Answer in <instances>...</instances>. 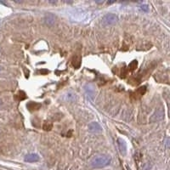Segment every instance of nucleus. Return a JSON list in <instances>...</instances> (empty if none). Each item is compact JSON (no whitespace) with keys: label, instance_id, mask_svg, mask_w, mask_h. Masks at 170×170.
I'll use <instances>...</instances> for the list:
<instances>
[{"label":"nucleus","instance_id":"nucleus-3","mask_svg":"<svg viewBox=\"0 0 170 170\" xmlns=\"http://www.w3.org/2000/svg\"><path fill=\"white\" fill-rule=\"evenodd\" d=\"M164 117V110L163 108H158L154 113L152 114V116L150 118V122L151 123H156L158 121L163 120Z\"/></svg>","mask_w":170,"mask_h":170},{"label":"nucleus","instance_id":"nucleus-14","mask_svg":"<svg viewBox=\"0 0 170 170\" xmlns=\"http://www.w3.org/2000/svg\"><path fill=\"white\" fill-rule=\"evenodd\" d=\"M140 8L141 10H143V11H145V12L149 11V6L146 5V4H142V5L140 6Z\"/></svg>","mask_w":170,"mask_h":170},{"label":"nucleus","instance_id":"nucleus-4","mask_svg":"<svg viewBox=\"0 0 170 170\" xmlns=\"http://www.w3.org/2000/svg\"><path fill=\"white\" fill-rule=\"evenodd\" d=\"M89 130L92 133H99L102 131L101 126L97 122H92L89 124Z\"/></svg>","mask_w":170,"mask_h":170},{"label":"nucleus","instance_id":"nucleus-5","mask_svg":"<svg viewBox=\"0 0 170 170\" xmlns=\"http://www.w3.org/2000/svg\"><path fill=\"white\" fill-rule=\"evenodd\" d=\"M117 143H118V147H119V151L121 152V154L125 155L127 152V145L125 141L123 139H118Z\"/></svg>","mask_w":170,"mask_h":170},{"label":"nucleus","instance_id":"nucleus-7","mask_svg":"<svg viewBox=\"0 0 170 170\" xmlns=\"http://www.w3.org/2000/svg\"><path fill=\"white\" fill-rule=\"evenodd\" d=\"M26 107L28 108L29 111H38L41 108V104H39L38 102H33L31 101L27 104Z\"/></svg>","mask_w":170,"mask_h":170},{"label":"nucleus","instance_id":"nucleus-11","mask_svg":"<svg viewBox=\"0 0 170 170\" xmlns=\"http://www.w3.org/2000/svg\"><path fill=\"white\" fill-rule=\"evenodd\" d=\"M146 86H143V87L139 88V89H137V91H136V93L140 95V96L144 95L146 94Z\"/></svg>","mask_w":170,"mask_h":170},{"label":"nucleus","instance_id":"nucleus-15","mask_svg":"<svg viewBox=\"0 0 170 170\" xmlns=\"http://www.w3.org/2000/svg\"><path fill=\"white\" fill-rule=\"evenodd\" d=\"M40 73H42L43 75H45V74L49 73V71H48V70H44V69H43V70H40Z\"/></svg>","mask_w":170,"mask_h":170},{"label":"nucleus","instance_id":"nucleus-10","mask_svg":"<svg viewBox=\"0 0 170 170\" xmlns=\"http://www.w3.org/2000/svg\"><path fill=\"white\" fill-rule=\"evenodd\" d=\"M52 128H53V124H52L51 123H49V122H45V123H43V130H45V131H50V130L52 129Z\"/></svg>","mask_w":170,"mask_h":170},{"label":"nucleus","instance_id":"nucleus-16","mask_svg":"<svg viewBox=\"0 0 170 170\" xmlns=\"http://www.w3.org/2000/svg\"><path fill=\"white\" fill-rule=\"evenodd\" d=\"M2 105H3V101H2V100H0V107L2 106Z\"/></svg>","mask_w":170,"mask_h":170},{"label":"nucleus","instance_id":"nucleus-6","mask_svg":"<svg viewBox=\"0 0 170 170\" xmlns=\"http://www.w3.org/2000/svg\"><path fill=\"white\" fill-rule=\"evenodd\" d=\"M38 160H39L38 155L34 154V153L27 154V155L25 156V161H26V162H28V163H35V162H38Z\"/></svg>","mask_w":170,"mask_h":170},{"label":"nucleus","instance_id":"nucleus-12","mask_svg":"<svg viewBox=\"0 0 170 170\" xmlns=\"http://www.w3.org/2000/svg\"><path fill=\"white\" fill-rule=\"evenodd\" d=\"M137 66H138V61L137 60H133L132 62L129 64V68L130 71H134L137 68Z\"/></svg>","mask_w":170,"mask_h":170},{"label":"nucleus","instance_id":"nucleus-2","mask_svg":"<svg viewBox=\"0 0 170 170\" xmlns=\"http://www.w3.org/2000/svg\"><path fill=\"white\" fill-rule=\"evenodd\" d=\"M118 20V18L116 15L114 14H106L103 18H102V23L105 26H111L116 23Z\"/></svg>","mask_w":170,"mask_h":170},{"label":"nucleus","instance_id":"nucleus-13","mask_svg":"<svg viewBox=\"0 0 170 170\" xmlns=\"http://www.w3.org/2000/svg\"><path fill=\"white\" fill-rule=\"evenodd\" d=\"M17 98H18L19 100H25L26 98V95L25 94V92L20 91V92L18 93V95H17Z\"/></svg>","mask_w":170,"mask_h":170},{"label":"nucleus","instance_id":"nucleus-9","mask_svg":"<svg viewBox=\"0 0 170 170\" xmlns=\"http://www.w3.org/2000/svg\"><path fill=\"white\" fill-rule=\"evenodd\" d=\"M81 61H82V59L81 57L79 56H75L72 60V66L75 67V68H79L80 66H81Z\"/></svg>","mask_w":170,"mask_h":170},{"label":"nucleus","instance_id":"nucleus-17","mask_svg":"<svg viewBox=\"0 0 170 170\" xmlns=\"http://www.w3.org/2000/svg\"><path fill=\"white\" fill-rule=\"evenodd\" d=\"M0 71H1V68H0Z\"/></svg>","mask_w":170,"mask_h":170},{"label":"nucleus","instance_id":"nucleus-1","mask_svg":"<svg viewBox=\"0 0 170 170\" xmlns=\"http://www.w3.org/2000/svg\"><path fill=\"white\" fill-rule=\"evenodd\" d=\"M111 163V158L108 156L102 155L95 156V158L90 162V164L93 168L95 169H101L108 166Z\"/></svg>","mask_w":170,"mask_h":170},{"label":"nucleus","instance_id":"nucleus-8","mask_svg":"<svg viewBox=\"0 0 170 170\" xmlns=\"http://www.w3.org/2000/svg\"><path fill=\"white\" fill-rule=\"evenodd\" d=\"M55 21H56V16L53 14L49 13V14L46 15V16H45V22H46L47 25L53 26L54 23H55Z\"/></svg>","mask_w":170,"mask_h":170}]
</instances>
